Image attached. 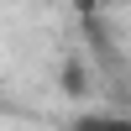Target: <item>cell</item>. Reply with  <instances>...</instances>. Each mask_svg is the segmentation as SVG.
Returning <instances> with one entry per match:
<instances>
[{"instance_id":"cell-1","label":"cell","mask_w":131,"mask_h":131,"mask_svg":"<svg viewBox=\"0 0 131 131\" xmlns=\"http://www.w3.org/2000/svg\"><path fill=\"white\" fill-rule=\"evenodd\" d=\"M68 131H131V115H121V110H79L68 121Z\"/></svg>"},{"instance_id":"cell-2","label":"cell","mask_w":131,"mask_h":131,"mask_svg":"<svg viewBox=\"0 0 131 131\" xmlns=\"http://www.w3.org/2000/svg\"><path fill=\"white\" fill-rule=\"evenodd\" d=\"M79 16H100V0H79Z\"/></svg>"}]
</instances>
